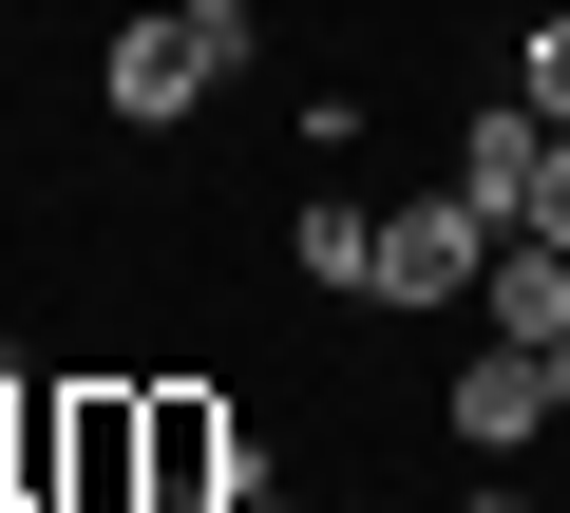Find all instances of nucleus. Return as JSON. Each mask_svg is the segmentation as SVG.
Masks as SVG:
<instances>
[{"label":"nucleus","mask_w":570,"mask_h":513,"mask_svg":"<svg viewBox=\"0 0 570 513\" xmlns=\"http://www.w3.org/2000/svg\"><path fill=\"white\" fill-rule=\"evenodd\" d=\"M228 494H247L228 381H134V513H228Z\"/></svg>","instance_id":"nucleus-1"},{"label":"nucleus","mask_w":570,"mask_h":513,"mask_svg":"<svg viewBox=\"0 0 570 513\" xmlns=\"http://www.w3.org/2000/svg\"><path fill=\"white\" fill-rule=\"evenodd\" d=\"M209 77H228V39H209V20H171V0L96 20V115H115V134H190V115H209Z\"/></svg>","instance_id":"nucleus-2"},{"label":"nucleus","mask_w":570,"mask_h":513,"mask_svg":"<svg viewBox=\"0 0 570 513\" xmlns=\"http://www.w3.org/2000/svg\"><path fill=\"white\" fill-rule=\"evenodd\" d=\"M475 286H494V209H475L456 171H438L419 209H381V305H400V324H456Z\"/></svg>","instance_id":"nucleus-3"},{"label":"nucleus","mask_w":570,"mask_h":513,"mask_svg":"<svg viewBox=\"0 0 570 513\" xmlns=\"http://www.w3.org/2000/svg\"><path fill=\"white\" fill-rule=\"evenodd\" d=\"M39 513H134V381H39Z\"/></svg>","instance_id":"nucleus-4"},{"label":"nucleus","mask_w":570,"mask_h":513,"mask_svg":"<svg viewBox=\"0 0 570 513\" xmlns=\"http://www.w3.org/2000/svg\"><path fill=\"white\" fill-rule=\"evenodd\" d=\"M438 418H456V456H475V475H513V456L551 437V362H532V343H475V362L438 381Z\"/></svg>","instance_id":"nucleus-5"},{"label":"nucleus","mask_w":570,"mask_h":513,"mask_svg":"<svg viewBox=\"0 0 570 513\" xmlns=\"http://www.w3.org/2000/svg\"><path fill=\"white\" fill-rule=\"evenodd\" d=\"M475 324L551 362V343H570V247H532V228H494V286H475Z\"/></svg>","instance_id":"nucleus-6"},{"label":"nucleus","mask_w":570,"mask_h":513,"mask_svg":"<svg viewBox=\"0 0 570 513\" xmlns=\"http://www.w3.org/2000/svg\"><path fill=\"white\" fill-rule=\"evenodd\" d=\"M532 152H551V115H532V96H494V115L456 134V190H475L494 228H532Z\"/></svg>","instance_id":"nucleus-7"},{"label":"nucleus","mask_w":570,"mask_h":513,"mask_svg":"<svg viewBox=\"0 0 570 513\" xmlns=\"http://www.w3.org/2000/svg\"><path fill=\"white\" fill-rule=\"evenodd\" d=\"M285 267L324 305H381V209H285Z\"/></svg>","instance_id":"nucleus-8"},{"label":"nucleus","mask_w":570,"mask_h":513,"mask_svg":"<svg viewBox=\"0 0 570 513\" xmlns=\"http://www.w3.org/2000/svg\"><path fill=\"white\" fill-rule=\"evenodd\" d=\"M513 96H532V115L570 134V0H532V39H513Z\"/></svg>","instance_id":"nucleus-9"},{"label":"nucleus","mask_w":570,"mask_h":513,"mask_svg":"<svg viewBox=\"0 0 570 513\" xmlns=\"http://www.w3.org/2000/svg\"><path fill=\"white\" fill-rule=\"evenodd\" d=\"M0 494H39V381L0 362Z\"/></svg>","instance_id":"nucleus-10"},{"label":"nucleus","mask_w":570,"mask_h":513,"mask_svg":"<svg viewBox=\"0 0 570 513\" xmlns=\"http://www.w3.org/2000/svg\"><path fill=\"white\" fill-rule=\"evenodd\" d=\"M532 247H570V134L532 152Z\"/></svg>","instance_id":"nucleus-11"},{"label":"nucleus","mask_w":570,"mask_h":513,"mask_svg":"<svg viewBox=\"0 0 570 513\" xmlns=\"http://www.w3.org/2000/svg\"><path fill=\"white\" fill-rule=\"evenodd\" d=\"M171 20H209V39H228V58H247V20H266V0H171Z\"/></svg>","instance_id":"nucleus-12"},{"label":"nucleus","mask_w":570,"mask_h":513,"mask_svg":"<svg viewBox=\"0 0 570 513\" xmlns=\"http://www.w3.org/2000/svg\"><path fill=\"white\" fill-rule=\"evenodd\" d=\"M456 513H532V475H475V494H456Z\"/></svg>","instance_id":"nucleus-13"},{"label":"nucleus","mask_w":570,"mask_h":513,"mask_svg":"<svg viewBox=\"0 0 570 513\" xmlns=\"http://www.w3.org/2000/svg\"><path fill=\"white\" fill-rule=\"evenodd\" d=\"M551 418H570V343H551Z\"/></svg>","instance_id":"nucleus-14"},{"label":"nucleus","mask_w":570,"mask_h":513,"mask_svg":"<svg viewBox=\"0 0 570 513\" xmlns=\"http://www.w3.org/2000/svg\"><path fill=\"white\" fill-rule=\"evenodd\" d=\"M0 513H39V494H0Z\"/></svg>","instance_id":"nucleus-15"}]
</instances>
